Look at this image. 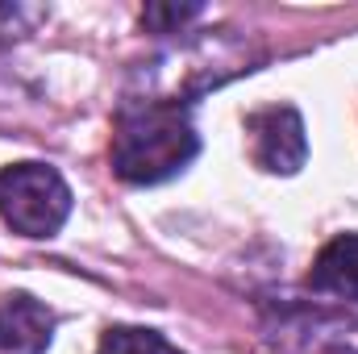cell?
Instances as JSON below:
<instances>
[{
	"instance_id": "cell-1",
	"label": "cell",
	"mask_w": 358,
	"mask_h": 354,
	"mask_svg": "<svg viewBox=\"0 0 358 354\" xmlns=\"http://www.w3.org/2000/svg\"><path fill=\"white\" fill-rule=\"evenodd\" d=\"M200 155V134L192 125V104L125 96L113 117L108 163L113 176L134 187H155L183 176Z\"/></svg>"
},
{
	"instance_id": "cell-2",
	"label": "cell",
	"mask_w": 358,
	"mask_h": 354,
	"mask_svg": "<svg viewBox=\"0 0 358 354\" xmlns=\"http://www.w3.org/2000/svg\"><path fill=\"white\" fill-rule=\"evenodd\" d=\"M263 63V46L255 38H242L234 29H208L196 38H183L159 59L134 67L129 92L138 100H167V104H192L208 88L229 84L234 76H246Z\"/></svg>"
},
{
	"instance_id": "cell-3",
	"label": "cell",
	"mask_w": 358,
	"mask_h": 354,
	"mask_svg": "<svg viewBox=\"0 0 358 354\" xmlns=\"http://www.w3.org/2000/svg\"><path fill=\"white\" fill-rule=\"evenodd\" d=\"M71 187L50 163H8L0 167V221L21 238H55L71 217Z\"/></svg>"
},
{
	"instance_id": "cell-4",
	"label": "cell",
	"mask_w": 358,
	"mask_h": 354,
	"mask_svg": "<svg viewBox=\"0 0 358 354\" xmlns=\"http://www.w3.org/2000/svg\"><path fill=\"white\" fill-rule=\"evenodd\" d=\"M250 159L267 176H296L308 163V134L296 104H263L246 113Z\"/></svg>"
},
{
	"instance_id": "cell-5",
	"label": "cell",
	"mask_w": 358,
	"mask_h": 354,
	"mask_svg": "<svg viewBox=\"0 0 358 354\" xmlns=\"http://www.w3.org/2000/svg\"><path fill=\"white\" fill-rule=\"evenodd\" d=\"M271 338L296 354H358V313L334 309H283L267 325Z\"/></svg>"
},
{
	"instance_id": "cell-6",
	"label": "cell",
	"mask_w": 358,
	"mask_h": 354,
	"mask_svg": "<svg viewBox=\"0 0 358 354\" xmlns=\"http://www.w3.org/2000/svg\"><path fill=\"white\" fill-rule=\"evenodd\" d=\"M55 309L29 292L0 296V354H46L55 342Z\"/></svg>"
},
{
	"instance_id": "cell-7",
	"label": "cell",
	"mask_w": 358,
	"mask_h": 354,
	"mask_svg": "<svg viewBox=\"0 0 358 354\" xmlns=\"http://www.w3.org/2000/svg\"><path fill=\"white\" fill-rule=\"evenodd\" d=\"M308 292L321 296L325 304H342V309L358 304V229L338 234L321 246L308 271Z\"/></svg>"
},
{
	"instance_id": "cell-8",
	"label": "cell",
	"mask_w": 358,
	"mask_h": 354,
	"mask_svg": "<svg viewBox=\"0 0 358 354\" xmlns=\"http://www.w3.org/2000/svg\"><path fill=\"white\" fill-rule=\"evenodd\" d=\"M96 354H183L159 330L146 325H108L96 342Z\"/></svg>"
},
{
	"instance_id": "cell-9",
	"label": "cell",
	"mask_w": 358,
	"mask_h": 354,
	"mask_svg": "<svg viewBox=\"0 0 358 354\" xmlns=\"http://www.w3.org/2000/svg\"><path fill=\"white\" fill-rule=\"evenodd\" d=\"M50 21L46 4H25V0H0V46H13L29 38L38 25Z\"/></svg>"
},
{
	"instance_id": "cell-10",
	"label": "cell",
	"mask_w": 358,
	"mask_h": 354,
	"mask_svg": "<svg viewBox=\"0 0 358 354\" xmlns=\"http://www.w3.org/2000/svg\"><path fill=\"white\" fill-rule=\"evenodd\" d=\"M204 13V4H146L142 8V25L159 38H171V34H187V25Z\"/></svg>"
}]
</instances>
